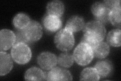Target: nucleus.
<instances>
[{"instance_id": "nucleus-22", "label": "nucleus", "mask_w": 121, "mask_h": 81, "mask_svg": "<svg viewBox=\"0 0 121 81\" xmlns=\"http://www.w3.org/2000/svg\"><path fill=\"white\" fill-rule=\"evenodd\" d=\"M104 2L111 10L114 8L121 6V1L120 0H108Z\"/></svg>"}, {"instance_id": "nucleus-1", "label": "nucleus", "mask_w": 121, "mask_h": 81, "mask_svg": "<svg viewBox=\"0 0 121 81\" xmlns=\"http://www.w3.org/2000/svg\"><path fill=\"white\" fill-rule=\"evenodd\" d=\"M83 33L84 36L81 42L88 44L93 48L97 43L104 40L106 35V29L100 22L92 20L84 25Z\"/></svg>"}, {"instance_id": "nucleus-11", "label": "nucleus", "mask_w": 121, "mask_h": 81, "mask_svg": "<svg viewBox=\"0 0 121 81\" xmlns=\"http://www.w3.org/2000/svg\"><path fill=\"white\" fill-rule=\"evenodd\" d=\"M65 10L63 3L59 0H54L48 2L47 6V14L59 17H61Z\"/></svg>"}, {"instance_id": "nucleus-6", "label": "nucleus", "mask_w": 121, "mask_h": 81, "mask_svg": "<svg viewBox=\"0 0 121 81\" xmlns=\"http://www.w3.org/2000/svg\"><path fill=\"white\" fill-rule=\"evenodd\" d=\"M45 73V80L47 81H72L73 80L70 72L60 67H54Z\"/></svg>"}, {"instance_id": "nucleus-16", "label": "nucleus", "mask_w": 121, "mask_h": 81, "mask_svg": "<svg viewBox=\"0 0 121 81\" xmlns=\"http://www.w3.org/2000/svg\"><path fill=\"white\" fill-rule=\"evenodd\" d=\"M30 21V19L27 14L20 13L14 16L13 24L16 29H23L27 26Z\"/></svg>"}, {"instance_id": "nucleus-8", "label": "nucleus", "mask_w": 121, "mask_h": 81, "mask_svg": "<svg viewBox=\"0 0 121 81\" xmlns=\"http://www.w3.org/2000/svg\"><path fill=\"white\" fill-rule=\"evenodd\" d=\"M37 63L45 70H50L54 67L58 62L56 56L50 52H43L37 57Z\"/></svg>"}, {"instance_id": "nucleus-21", "label": "nucleus", "mask_w": 121, "mask_h": 81, "mask_svg": "<svg viewBox=\"0 0 121 81\" xmlns=\"http://www.w3.org/2000/svg\"><path fill=\"white\" fill-rule=\"evenodd\" d=\"M73 55L68 53H62L59 56L58 62L59 64L64 67L68 68L71 67L74 63Z\"/></svg>"}, {"instance_id": "nucleus-2", "label": "nucleus", "mask_w": 121, "mask_h": 81, "mask_svg": "<svg viewBox=\"0 0 121 81\" xmlns=\"http://www.w3.org/2000/svg\"><path fill=\"white\" fill-rule=\"evenodd\" d=\"M73 56L78 64L85 66L91 62L93 58V49L88 44L81 42L74 49Z\"/></svg>"}, {"instance_id": "nucleus-19", "label": "nucleus", "mask_w": 121, "mask_h": 81, "mask_svg": "<svg viewBox=\"0 0 121 81\" xmlns=\"http://www.w3.org/2000/svg\"><path fill=\"white\" fill-rule=\"evenodd\" d=\"M110 12L111 10L105 4V6L102 7L101 9L98 11L95 15H94V16L96 21L100 22L103 24H107L110 22L109 21Z\"/></svg>"}, {"instance_id": "nucleus-14", "label": "nucleus", "mask_w": 121, "mask_h": 81, "mask_svg": "<svg viewBox=\"0 0 121 81\" xmlns=\"http://www.w3.org/2000/svg\"><path fill=\"white\" fill-rule=\"evenodd\" d=\"M24 77L26 81H44L45 80V73L39 68L32 67L27 69Z\"/></svg>"}, {"instance_id": "nucleus-12", "label": "nucleus", "mask_w": 121, "mask_h": 81, "mask_svg": "<svg viewBox=\"0 0 121 81\" xmlns=\"http://www.w3.org/2000/svg\"><path fill=\"white\" fill-rule=\"evenodd\" d=\"M85 25L83 18L78 16L74 15L71 16L66 22L65 29L71 32H77L81 30Z\"/></svg>"}, {"instance_id": "nucleus-15", "label": "nucleus", "mask_w": 121, "mask_h": 81, "mask_svg": "<svg viewBox=\"0 0 121 81\" xmlns=\"http://www.w3.org/2000/svg\"><path fill=\"white\" fill-rule=\"evenodd\" d=\"M92 49L94 56L100 59H103L107 57L110 51L108 44L104 42L97 43Z\"/></svg>"}, {"instance_id": "nucleus-17", "label": "nucleus", "mask_w": 121, "mask_h": 81, "mask_svg": "<svg viewBox=\"0 0 121 81\" xmlns=\"http://www.w3.org/2000/svg\"><path fill=\"white\" fill-rule=\"evenodd\" d=\"M100 76L95 68L87 67L82 71L80 80L81 81H98Z\"/></svg>"}, {"instance_id": "nucleus-10", "label": "nucleus", "mask_w": 121, "mask_h": 81, "mask_svg": "<svg viewBox=\"0 0 121 81\" xmlns=\"http://www.w3.org/2000/svg\"><path fill=\"white\" fill-rule=\"evenodd\" d=\"M8 53L4 51L0 53V75L5 76L10 72L13 68V61Z\"/></svg>"}, {"instance_id": "nucleus-9", "label": "nucleus", "mask_w": 121, "mask_h": 81, "mask_svg": "<svg viewBox=\"0 0 121 81\" xmlns=\"http://www.w3.org/2000/svg\"><path fill=\"white\" fill-rule=\"evenodd\" d=\"M45 29L50 33L58 31L62 26V21L60 17L45 14L42 19Z\"/></svg>"}, {"instance_id": "nucleus-13", "label": "nucleus", "mask_w": 121, "mask_h": 81, "mask_svg": "<svg viewBox=\"0 0 121 81\" xmlns=\"http://www.w3.org/2000/svg\"><path fill=\"white\" fill-rule=\"evenodd\" d=\"M96 69L100 78H105L111 74L113 69L112 64L108 60L98 61L95 65Z\"/></svg>"}, {"instance_id": "nucleus-18", "label": "nucleus", "mask_w": 121, "mask_h": 81, "mask_svg": "<svg viewBox=\"0 0 121 81\" xmlns=\"http://www.w3.org/2000/svg\"><path fill=\"white\" fill-rule=\"evenodd\" d=\"M121 33L120 29H114L111 30L108 34L107 40L108 44L115 47L121 46Z\"/></svg>"}, {"instance_id": "nucleus-5", "label": "nucleus", "mask_w": 121, "mask_h": 81, "mask_svg": "<svg viewBox=\"0 0 121 81\" xmlns=\"http://www.w3.org/2000/svg\"><path fill=\"white\" fill-rule=\"evenodd\" d=\"M27 43L39 41L43 36V27L39 22L31 20L27 26L22 29Z\"/></svg>"}, {"instance_id": "nucleus-7", "label": "nucleus", "mask_w": 121, "mask_h": 81, "mask_svg": "<svg viewBox=\"0 0 121 81\" xmlns=\"http://www.w3.org/2000/svg\"><path fill=\"white\" fill-rule=\"evenodd\" d=\"M16 35L12 30L3 29L0 31V49L5 51L13 47L16 43Z\"/></svg>"}, {"instance_id": "nucleus-20", "label": "nucleus", "mask_w": 121, "mask_h": 81, "mask_svg": "<svg viewBox=\"0 0 121 81\" xmlns=\"http://www.w3.org/2000/svg\"><path fill=\"white\" fill-rule=\"evenodd\" d=\"M121 6L117 7L111 10L109 15V21L117 28H121Z\"/></svg>"}, {"instance_id": "nucleus-4", "label": "nucleus", "mask_w": 121, "mask_h": 81, "mask_svg": "<svg viewBox=\"0 0 121 81\" xmlns=\"http://www.w3.org/2000/svg\"><path fill=\"white\" fill-rule=\"evenodd\" d=\"M11 55L15 62L19 64H24L31 59L32 53L27 44L20 42L14 45L11 49Z\"/></svg>"}, {"instance_id": "nucleus-3", "label": "nucleus", "mask_w": 121, "mask_h": 81, "mask_svg": "<svg viewBox=\"0 0 121 81\" xmlns=\"http://www.w3.org/2000/svg\"><path fill=\"white\" fill-rule=\"evenodd\" d=\"M54 43L56 48L61 51H69L72 49L75 44L74 34L66 29H60L56 34Z\"/></svg>"}]
</instances>
